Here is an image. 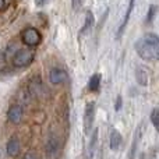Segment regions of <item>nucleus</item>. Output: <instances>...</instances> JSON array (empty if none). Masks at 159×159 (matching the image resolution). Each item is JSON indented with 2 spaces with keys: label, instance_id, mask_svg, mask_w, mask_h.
<instances>
[{
  "label": "nucleus",
  "instance_id": "4be33fe9",
  "mask_svg": "<svg viewBox=\"0 0 159 159\" xmlns=\"http://www.w3.org/2000/svg\"><path fill=\"white\" fill-rule=\"evenodd\" d=\"M4 4H6V0H0V10L4 7Z\"/></svg>",
  "mask_w": 159,
  "mask_h": 159
},
{
  "label": "nucleus",
  "instance_id": "9b49d317",
  "mask_svg": "<svg viewBox=\"0 0 159 159\" xmlns=\"http://www.w3.org/2000/svg\"><path fill=\"white\" fill-rule=\"evenodd\" d=\"M109 140H110V149H112V151H117L121 144V134L117 130H113V131L110 133Z\"/></svg>",
  "mask_w": 159,
  "mask_h": 159
},
{
  "label": "nucleus",
  "instance_id": "6ab92c4d",
  "mask_svg": "<svg viewBox=\"0 0 159 159\" xmlns=\"http://www.w3.org/2000/svg\"><path fill=\"white\" fill-rule=\"evenodd\" d=\"M22 159H39V158L36 157L34 152H27V154L24 155V158H22Z\"/></svg>",
  "mask_w": 159,
  "mask_h": 159
},
{
  "label": "nucleus",
  "instance_id": "423d86ee",
  "mask_svg": "<svg viewBox=\"0 0 159 159\" xmlns=\"http://www.w3.org/2000/svg\"><path fill=\"white\" fill-rule=\"evenodd\" d=\"M49 80L52 84H61V82H64L67 80V74L64 70L59 69V67H55V69L50 70L49 73Z\"/></svg>",
  "mask_w": 159,
  "mask_h": 159
},
{
  "label": "nucleus",
  "instance_id": "39448f33",
  "mask_svg": "<svg viewBox=\"0 0 159 159\" xmlns=\"http://www.w3.org/2000/svg\"><path fill=\"white\" fill-rule=\"evenodd\" d=\"M7 119L10 123L18 124L22 120V107L20 105H11L7 112Z\"/></svg>",
  "mask_w": 159,
  "mask_h": 159
},
{
  "label": "nucleus",
  "instance_id": "9d476101",
  "mask_svg": "<svg viewBox=\"0 0 159 159\" xmlns=\"http://www.w3.org/2000/svg\"><path fill=\"white\" fill-rule=\"evenodd\" d=\"M134 2H135V0H130V4H129V7H127V13L124 14V18H123V21H121L120 27H119V31H117V36H120L121 34L124 32V28H126L127 22H129V20H130V16H131V11H133V7H134Z\"/></svg>",
  "mask_w": 159,
  "mask_h": 159
},
{
  "label": "nucleus",
  "instance_id": "6e6552de",
  "mask_svg": "<svg viewBox=\"0 0 159 159\" xmlns=\"http://www.w3.org/2000/svg\"><path fill=\"white\" fill-rule=\"evenodd\" d=\"M59 152V141L55 135H50L46 140V154L49 157H56Z\"/></svg>",
  "mask_w": 159,
  "mask_h": 159
},
{
  "label": "nucleus",
  "instance_id": "a211bd4d",
  "mask_svg": "<svg viewBox=\"0 0 159 159\" xmlns=\"http://www.w3.org/2000/svg\"><path fill=\"white\" fill-rule=\"evenodd\" d=\"M71 4H73V8H74V10H78L82 4V0H71Z\"/></svg>",
  "mask_w": 159,
  "mask_h": 159
},
{
  "label": "nucleus",
  "instance_id": "dca6fc26",
  "mask_svg": "<svg viewBox=\"0 0 159 159\" xmlns=\"http://www.w3.org/2000/svg\"><path fill=\"white\" fill-rule=\"evenodd\" d=\"M155 13H157V6H151L149 7V11L147 14V22H151L155 17Z\"/></svg>",
  "mask_w": 159,
  "mask_h": 159
},
{
  "label": "nucleus",
  "instance_id": "20e7f679",
  "mask_svg": "<svg viewBox=\"0 0 159 159\" xmlns=\"http://www.w3.org/2000/svg\"><path fill=\"white\" fill-rule=\"evenodd\" d=\"M93 115H95V103L89 102L85 107V113H84V130L85 133H89L92 129V123H93Z\"/></svg>",
  "mask_w": 159,
  "mask_h": 159
},
{
  "label": "nucleus",
  "instance_id": "f03ea898",
  "mask_svg": "<svg viewBox=\"0 0 159 159\" xmlns=\"http://www.w3.org/2000/svg\"><path fill=\"white\" fill-rule=\"evenodd\" d=\"M34 57H35V52L32 49H20L14 55L13 64L16 67H27L32 63Z\"/></svg>",
  "mask_w": 159,
  "mask_h": 159
},
{
  "label": "nucleus",
  "instance_id": "1a4fd4ad",
  "mask_svg": "<svg viewBox=\"0 0 159 159\" xmlns=\"http://www.w3.org/2000/svg\"><path fill=\"white\" fill-rule=\"evenodd\" d=\"M6 149H7V154L10 155V157H17V155H18V152H20V143H18V140H17L16 137H11L10 141L7 143Z\"/></svg>",
  "mask_w": 159,
  "mask_h": 159
},
{
  "label": "nucleus",
  "instance_id": "4468645a",
  "mask_svg": "<svg viewBox=\"0 0 159 159\" xmlns=\"http://www.w3.org/2000/svg\"><path fill=\"white\" fill-rule=\"evenodd\" d=\"M138 140H140V131L135 133V137H134V141H133L131 151H130V159H134V157H135V148H137V145H138Z\"/></svg>",
  "mask_w": 159,
  "mask_h": 159
},
{
  "label": "nucleus",
  "instance_id": "f8f14e48",
  "mask_svg": "<svg viewBox=\"0 0 159 159\" xmlns=\"http://www.w3.org/2000/svg\"><path fill=\"white\" fill-rule=\"evenodd\" d=\"M93 14H92V11L91 10H88L87 13H85V24H84V27H82V31H81V34H87L88 31L92 28V25H93Z\"/></svg>",
  "mask_w": 159,
  "mask_h": 159
},
{
  "label": "nucleus",
  "instance_id": "412c9836",
  "mask_svg": "<svg viewBox=\"0 0 159 159\" xmlns=\"http://www.w3.org/2000/svg\"><path fill=\"white\" fill-rule=\"evenodd\" d=\"M48 3V0H35V4L38 6V7H42V6H45Z\"/></svg>",
  "mask_w": 159,
  "mask_h": 159
},
{
  "label": "nucleus",
  "instance_id": "0eeeda50",
  "mask_svg": "<svg viewBox=\"0 0 159 159\" xmlns=\"http://www.w3.org/2000/svg\"><path fill=\"white\" fill-rule=\"evenodd\" d=\"M135 80L137 82L141 85V87H145L149 82V71L143 66H138L137 70H135Z\"/></svg>",
  "mask_w": 159,
  "mask_h": 159
},
{
  "label": "nucleus",
  "instance_id": "f3484780",
  "mask_svg": "<svg viewBox=\"0 0 159 159\" xmlns=\"http://www.w3.org/2000/svg\"><path fill=\"white\" fill-rule=\"evenodd\" d=\"M96 138H98V130H95V131H93V137H92V140H91V145H89L91 154H92L93 147H95V144H96Z\"/></svg>",
  "mask_w": 159,
  "mask_h": 159
},
{
  "label": "nucleus",
  "instance_id": "aec40b11",
  "mask_svg": "<svg viewBox=\"0 0 159 159\" xmlns=\"http://www.w3.org/2000/svg\"><path fill=\"white\" fill-rule=\"evenodd\" d=\"M115 107H116V110H120V107H121V96H117V101H116Z\"/></svg>",
  "mask_w": 159,
  "mask_h": 159
},
{
  "label": "nucleus",
  "instance_id": "7ed1b4c3",
  "mask_svg": "<svg viewBox=\"0 0 159 159\" xmlns=\"http://www.w3.org/2000/svg\"><path fill=\"white\" fill-rule=\"evenodd\" d=\"M21 38H22V42H24L25 45H28V46H36V45H39L42 41V36H41V34H39V31L35 30V28H31V27L22 31Z\"/></svg>",
  "mask_w": 159,
  "mask_h": 159
},
{
  "label": "nucleus",
  "instance_id": "2eb2a0df",
  "mask_svg": "<svg viewBox=\"0 0 159 159\" xmlns=\"http://www.w3.org/2000/svg\"><path fill=\"white\" fill-rule=\"evenodd\" d=\"M158 119H159V110H158V107H155L154 110H152V113H151V121H152V124H154V127L155 129H159V121H158Z\"/></svg>",
  "mask_w": 159,
  "mask_h": 159
},
{
  "label": "nucleus",
  "instance_id": "ddd939ff",
  "mask_svg": "<svg viewBox=\"0 0 159 159\" xmlns=\"http://www.w3.org/2000/svg\"><path fill=\"white\" fill-rule=\"evenodd\" d=\"M99 85H101V74L96 73V74H93L92 77H91L88 88H89V91H93V92H95V91L99 89Z\"/></svg>",
  "mask_w": 159,
  "mask_h": 159
},
{
  "label": "nucleus",
  "instance_id": "f257e3e1",
  "mask_svg": "<svg viewBox=\"0 0 159 159\" xmlns=\"http://www.w3.org/2000/svg\"><path fill=\"white\" fill-rule=\"evenodd\" d=\"M135 50L138 56L144 60L155 61L159 59V38L158 35L149 32L141 36L135 43Z\"/></svg>",
  "mask_w": 159,
  "mask_h": 159
}]
</instances>
